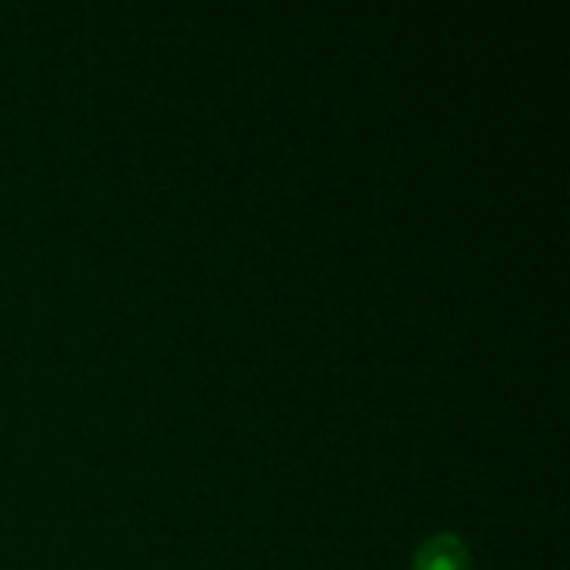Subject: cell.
<instances>
[{
	"instance_id": "obj_1",
	"label": "cell",
	"mask_w": 570,
	"mask_h": 570,
	"mask_svg": "<svg viewBox=\"0 0 570 570\" xmlns=\"http://www.w3.org/2000/svg\"><path fill=\"white\" fill-rule=\"evenodd\" d=\"M411 570H468V544L454 531L431 534L417 548Z\"/></svg>"
}]
</instances>
